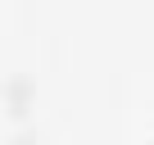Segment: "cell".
<instances>
[{
    "mask_svg": "<svg viewBox=\"0 0 154 145\" xmlns=\"http://www.w3.org/2000/svg\"><path fill=\"white\" fill-rule=\"evenodd\" d=\"M32 100V82H23L18 72L9 77V113H23V104Z\"/></svg>",
    "mask_w": 154,
    "mask_h": 145,
    "instance_id": "cell-1",
    "label": "cell"
},
{
    "mask_svg": "<svg viewBox=\"0 0 154 145\" xmlns=\"http://www.w3.org/2000/svg\"><path fill=\"white\" fill-rule=\"evenodd\" d=\"M14 145H36V136H14Z\"/></svg>",
    "mask_w": 154,
    "mask_h": 145,
    "instance_id": "cell-2",
    "label": "cell"
},
{
    "mask_svg": "<svg viewBox=\"0 0 154 145\" xmlns=\"http://www.w3.org/2000/svg\"><path fill=\"white\" fill-rule=\"evenodd\" d=\"M149 145H154V140H149Z\"/></svg>",
    "mask_w": 154,
    "mask_h": 145,
    "instance_id": "cell-3",
    "label": "cell"
}]
</instances>
